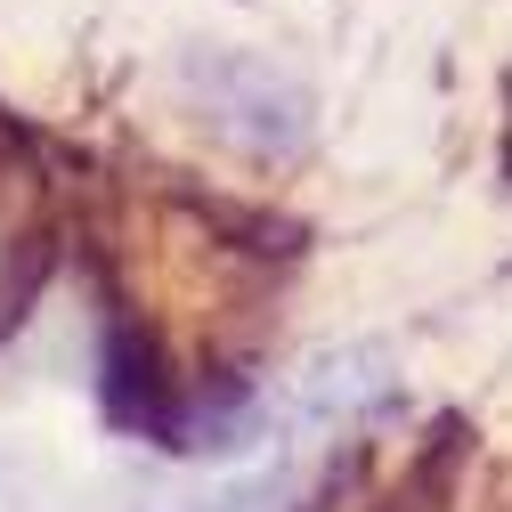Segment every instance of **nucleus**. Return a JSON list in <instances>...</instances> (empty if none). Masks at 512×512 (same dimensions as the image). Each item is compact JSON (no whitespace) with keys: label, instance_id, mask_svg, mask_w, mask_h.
<instances>
[{"label":"nucleus","instance_id":"nucleus-1","mask_svg":"<svg viewBox=\"0 0 512 512\" xmlns=\"http://www.w3.org/2000/svg\"><path fill=\"white\" fill-rule=\"evenodd\" d=\"M196 114H212V131L252 147V155H293L309 139V90L277 74L269 57H236V49H196L179 66Z\"/></svg>","mask_w":512,"mask_h":512}]
</instances>
